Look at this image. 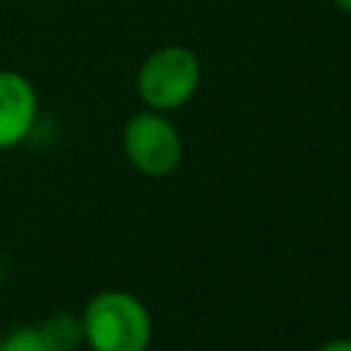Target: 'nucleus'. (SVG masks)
Masks as SVG:
<instances>
[{"label": "nucleus", "mask_w": 351, "mask_h": 351, "mask_svg": "<svg viewBox=\"0 0 351 351\" xmlns=\"http://www.w3.org/2000/svg\"><path fill=\"white\" fill-rule=\"evenodd\" d=\"M38 118V93L33 82L11 69H0V151L27 140Z\"/></svg>", "instance_id": "20e7f679"}, {"label": "nucleus", "mask_w": 351, "mask_h": 351, "mask_svg": "<svg viewBox=\"0 0 351 351\" xmlns=\"http://www.w3.org/2000/svg\"><path fill=\"white\" fill-rule=\"evenodd\" d=\"M121 145L132 167L151 178H165L176 173L184 156V143L176 123L167 118V112H156L148 107L134 112L123 123Z\"/></svg>", "instance_id": "7ed1b4c3"}, {"label": "nucleus", "mask_w": 351, "mask_h": 351, "mask_svg": "<svg viewBox=\"0 0 351 351\" xmlns=\"http://www.w3.org/2000/svg\"><path fill=\"white\" fill-rule=\"evenodd\" d=\"M332 3H335V5L340 8V11H346V14H351V0H332Z\"/></svg>", "instance_id": "6e6552de"}, {"label": "nucleus", "mask_w": 351, "mask_h": 351, "mask_svg": "<svg viewBox=\"0 0 351 351\" xmlns=\"http://www.w3.org/2000/svg\"><path fill=\"white\" fill-rule=\"evenodd\" d=\"M200 88V60L184 44L154 49L137 71V96L148 110L173 112L184 107Z\"/></svg>", "instance_id": "f03ea898"}, {"label": "nucleus", "mask_w": 351, "mask_h": 351, "mask_svg": "<svg viewBox=\"0 0 351 351\" xmlns=\"http://www.w3.org/2000/svg\"><path fill=\"white\" fill-rule=\"evenodd\" d=\"M0 351H49L38 326H16L0 337Z\"/></svg>", "instance_id": "423d86ee"}, {"label": "nucleus", "mask_w": 351, "mask_h": 351, "mask_svg": "<svg viewBox=\"0 0 351 351\" xmlns=\"http://www.w3.org/2000/svg\"><path fill=\"white\" fill-rule=\"evenodd\" d=\"M38 332L49 351H77V346H82V324L74 313H52L38 324Z\"/></svg>", "instance_id": "39448f33"}, {"label": "nucleus", "mask_w": 351, "mask_h": 351, "mask_svg": "<svg viewBox=\"0 0 351 351\" xmlns=\"http://www.w3.org/2000/svg\"><path fill=\"white\" fill-rule=\"evenodd\" d=\"M315 351H351V337H332V340L321 343Z\"/></svg>", "instance_id": "0eeeda50"}, {"label": "nucleus", "mask_w": 351, "mask_h": 351, "mask_svg": "<svg viewBox=\"0 0 351 351\" xmlns=\"http://www.w3.org/2000/svg\"><path fill=\"white\" fill-rule=\"evenodd\" d=\"M82 343L90 351H148L154 337L151 313L129 291L104 288L93 293L80 315Z\"/></svg>", "instance_id": "f257e3e1"}]
</instances>
